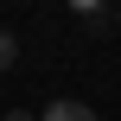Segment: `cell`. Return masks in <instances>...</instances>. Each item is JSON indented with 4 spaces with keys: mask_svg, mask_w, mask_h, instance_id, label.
<instances>
[{
    "mask_svg": "<svg viewBox=\"0 0 121 121\" xmlns=\"http://www.w3.org/2000/svg\"><path fill=\"white\" fill-rule=\"evenodd\" d=\"M38 121H96V108H89V102H70V96H64V102H51V108H45Z\"/></svg>",
    "mask_w": 121,
    "mask_h": 121,
    "instance_id": "obj_1",
    "label": "cell"
},
{
    "mask_svg": "<svg viewBox=\"0 0 121 121\" xmlns=\"http://www.w3.org/2000/svg\"><path fill=\"white\" fill-rule=\"evenodd\" d=\"M13 64H19V38H13V32H0V77H6Z\"/></svg>",
    "mask_w": 121,
    "mask_h": 121,
    "instance_id": "obj_2",
    "label": "cell"
},
{
    "mask_svg": "<svg viewBox=\"0 0 121 121\" xmlns=\"http://www.w3.org/2000/svg\"><path fill=\"white\" fill-rule=\"evenodd\" d=\"M70 13H83V19H96V26H102V13H108V0H70Z\"/></svg>",
    "mask_w": 121,
    "mask_h": 121,
    "instance_id": "obj_3",
    "label": "cell"
},
{
    "mask_svg": "<svg viewBox=\"0 0 121 121\" xmlns=\"http://www.w3.org/2000/svg\"><path fill=\"white\" fill-rule=\"evenodd\" d=\"M6 121H38V115H26V108H13V115H6Z\"/></svg>",
    "mask_w": 121,
    "mask_h": 121,
    "instance_id": "obj_4",
    "label": "cell"
}]
</instances>
